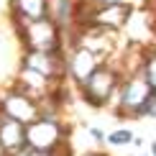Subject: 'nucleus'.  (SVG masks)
Segmentation results:
<instances>
[{
	"mask_svg": "<svg viewBox=\"0 0 156 156\" xmlns=\"http://www.w3.org/2000/svg\"><path fill=\"white\" fill-rule=\"evenodd\" d=\"M151 87L146 84V80H131L126 84V90H123V108H131V110H138L141 115V108L146 105V100L151 97Z\"/></svg>",
	"mask_w": 156,
	"mask_h": 156,
	"instance_id": "nucleus-3",
	"label": "nucleus"
},
{
	"mask_svg": "<svg viewBox=\"0 0 156 156\" xmlns=\"http://www.w3.org/2000/svg\"><path fill=\"white\" fill-rule=\"evenodd\" d=\"M100 5H105V3H123V0H97Z\"/></svg>",
	"mask_w": 156,
	"mask_h": 156,
	"instance_id": "nucleus-8",
	"label": "nucleus"
},
{
	"mask_svg": "<svg viewBox=\"0 0 156 156\" xmlns=\"http://www.w3.org/2000/svg\"><path fill=\"white\" fill-rule=\"evenodd\" d=\"M13 16L18 18V23H31V21H41L49 16L46 0H10Z\"/></svg>",
	"mask_w": 156,
	"mask_h": 156,
	"instance_id": "nucleus-2",
	"label": "nucleus"
},
{
	"mask_svg": "<svg viewBox=\"0 0 156 156\" xmlns=\"http://www.w3.org/2000/svg\"><path fill=\"white\" fill-rule=\"evenodd\" d=\"M133 136H131V131H115L113 136H110V144H128Z\"/></svg>",
	"mask_w": 156,
	"mask_h": 156,
	"instance_id": "nucleus-7",
	"label": "nucleus"
},
{
	"mask_svg": "<svg viewBox=\"0 0 156 156\" xmlns=\"http://www.w3.org/2000/svg\"><path fill=\"white\" fill-rule=\"evenodd\" d=\"M23 38L28 44V51H59L62 36H59V23L51 18H41V21H31L21 26Z\"/></svg>",
	"mask_w": 156,
	"mask_h": 156,
	"instance_id": "nucleus-1",
	"label": "nucleus"
},
{
	"mask_svg": "<svg viewBox=\"0 0 156 156\" xmlns=\"http://www.w3.org/2000/svg\"><path fill=\"white\" fill-rule=\"evenodd\" d=\"M5 115L13 120H18V123H28V120H34L36 118V110L34 105H31V100L28 97H23V95H10L8 100H5Z\"/></svg>",
	"mask_w": 156,
	"mask_h": 156,
	"instance_id": "nucleus-5",
	"label": "nucleus"
},
{
	"mask_svg": "<svg viewBox=\"0 0 156 156\" xmlns=\"http://www.w3.org/2000/svg\"><path fill=\"white\" fill-rule=\"evenodd\" d=\"M144 80H146L148 87H151V92L156 95V51L148 56V62H146V67H144Z\"/></svg>",
	"mask_w": 156,
	"mask_h": 156,
	"instance_id": "nucleus-6",
	"label": "nucleus"
},
{
	"mask_svg": "<svg viewBox=\"0 0 156 156\" xmlns=\"http://www.w3.org/2000/svg\"><path fill=\"white\" fill-rule=\"evenodd\" d=\"M69 69L74 72V77L80 82H84L90 74L97 69V54H95V49H90V46H80L74 51V56H72V64H69Z\"/></svg>",
	"mask_w": 156,
	"mask_h": 156,
	"instance_id": "nucleus-4",
	"label": "nucleus"
}]
</instances>
